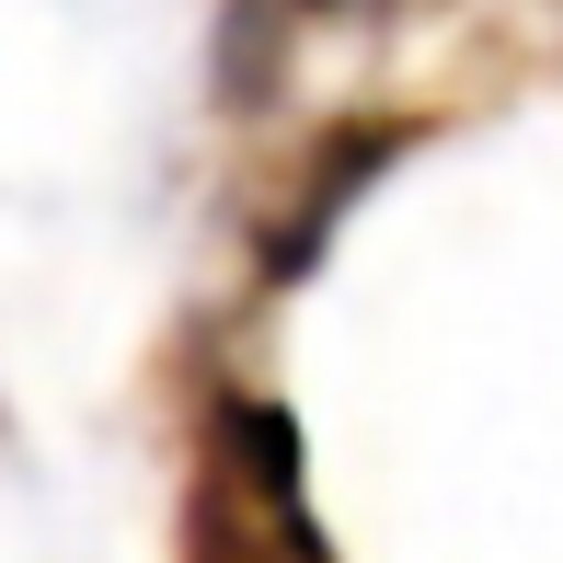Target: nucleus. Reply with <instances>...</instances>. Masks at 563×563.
<instances>
[{"label": "nucleus", "mask_w": 563, "mask_h": 563, "mask_svg": "<svg viewBox=\"0 0 563 563\" xmlns=\"http://www.w3.org/2000/svg\"><path fill=\"white\" fill-rule=\"evenodd\" d=\"M185 563H334L311 506H299L288 415H265V402H219L208 415L196 495H185Z\"/></svg>", "instance_id": "obj_1"}, {"label": "nucleus", "mask_w": 563, "mask_h": 563, "mask_svg": "<svg viewBox=\"0 0 563 563\" xmlns=\"http://www.w3.org/2000/svg\"><path fill=\"white\" fill-rule=\"evenodd\" d=\"M276 12H368V0H276Z\"/></svg>", "instance_id": "obj_2"}]
</instances>
